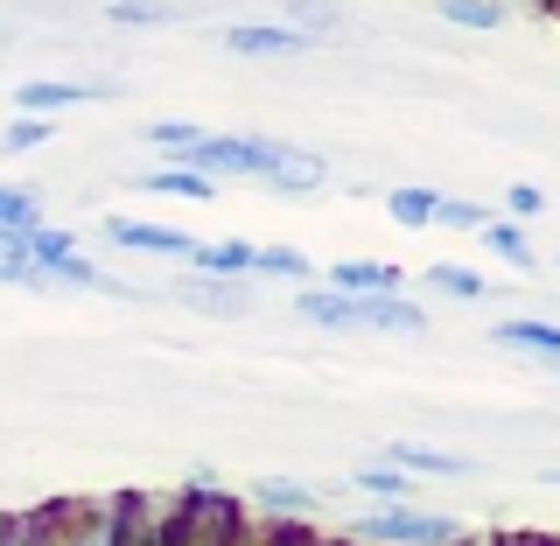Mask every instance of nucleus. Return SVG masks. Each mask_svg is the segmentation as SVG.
Returning a JSON list of instances; mask_svg holds the SVG:
<instances>
[{
  "label": "nucleus",
  "instance_id": "obj_18",
  "mask_svg": "<svg viewBox=\"0 0 560 546\" xmlns=\"http://www.w3.org/2000/svg\"><path fill=\"white\" fill-rule=\"evenodd\" d=\"M43 140H49V119L14 113V119H8V133H0V148H8V154H28V148H43Z\"/></svg>",
  "mask_w": 560,
  "mask_h": 546
},
{
  "label": "nucleus",
  "instance_id": "obj_10",
  "mask_svg": "<svg viewBox=\"0 0 560 546\" xmlns=\"http://www.w3.org/2000/svg\"><path fill=\"white\" fill-rule=\"evenodd\" d=\"M140 189H154V197H210L218 183H203V175H189V169H148Z\"/></svg>",
  "mask_w": 560,
  "mask_h": 546
},
{
  "label": "nucleus",
  "instance_id": "obj_14",
  "mask_svg": "<svg viewBox=\"0 0 560 546\" xmlns=\"http://www.w3.org/2000/svg\"><path fill=\"white\" fill-rule=\"evenodd\" d=\"M302 315L308 323H329V329H343V323H358V302H350V294H302Z\"/></svg>",
  "mask_w": 560,
  "mask_h": 546
},
{
  "label": "nucleus",
  "instance_id": "obj_11",
  "mask_svg": "<svg viewBox=\"0 0 560 546\" xmlns=\"http://www.w3.org/2000/svg\"><path fill=\"white\" fill-rule=\"evenodd\" d=\"M253 253H259V245H245V239H224V245H197L189 259H203L210 274H253Z\"/></svg>",
  "mask_w": 560,
  "mask_h": 546
},
{
  "label": "nucleus",
  "instance_id": "obj_15",
  "mask_svg": "<svg viewBox=\"0 0 560 546\" xmlns=\"http://www.w3.org/2000/svg\"><path fill=\"white\" fill-rule=\"evenodd\" d=\"M35 224H43V218H35V197H28V189H8V183H0V232H35Z\"/></svg>",
  "mask_w": 560,
  "mask_h": 546
},
{
  "label": "nucleus",
  "instance_id": "obj_19",
  "mask_svg": "<svg viewBox=\"0 0 560 546\" xmlns=\"http://www.w3.org/2000/svg\"><path fill=\"white\" fill-rule=\"evenodd\" d=\"M253 267H259V274H288V280H294V274H308V259L294 253V245H259Z\"/></svg>",
  "mask_w": 560,
  "mask_h": 546
},
{
  "label": "nucleus",
  "instance_id": "obj_21",
  "mask_svg": "<svg viewBox=\"0 0 560 546\" xmlns=\"http://www.w3.org/2000/svg\"><path fill=\"white\" fill-rule=\"evenodd\" d=\"M148 140H154V148H175V154H183V148H197V127H189V119H154V127H148Z\"/></svg>",
  "mask_w": 560,
  "mask_h": 546
},
{
  "label": "nucleus",
  "instance_id": "obj_16",
  "mask_svg": "<svg viewBox=\"0 0 560 546\" xmlns=\"http://www.w3.org/2000/svg\"><path fill=\"white\" fill-rule=\"evenodd\" d=\"M428 288L434 294H455V302H477V294H483V274H469V267H428Z\"/></svg>",
  "mask_w": 560,
  "mask_h": 546
},
{
  "label": "nucleus",
  "instance_id": "obj_24",
  "mask_svg": "<svg viewBox=\"0 0 560 546\" xmlns=\"http://www.w3.org/2000/svg\"><path fill=\"white\" fill-rule=\"evenodd\" d=\"M358 484H364V490H378V498H413L399 469H358Z\"/></svg>",
  "mask_w": 560,
  "mask_h": 546
},
{
  "label": "nucleus",
  "instance_id": "obj_28",
  "mask_svg": "<svg viewBox=\"0 0 560 546\" xmlns=\"http://www.w3.org/2000/svg\"><path fill=\"white\" fill-rule=\"evenodd\" d=\"M0 280H8V267H0Z\"/></svg>",
  "mask_w": 560,
  "mask_h": 546
},
{
  "label": "nucleus",
  "instance_id": "obj_7",
  "mask_svg": "<svg viewBox=\"0 0 560 546\" xmlns=\"http://www.w3.org/2000/svg\"><path fill=\"white\" fill-rule=\"evenodd\" d=\"M393 469H420V477H469V455H442L420 442H393Z\"/></svg>",
  "mask_w": 560,
  "mask_h": 546
},
{
  "label": "nucleus",
  "instance_id": "obj_6",
  "mask_svg": "<svg viewBox=\"0 0 560 546\" xmlns=\"http://www.w3.org/2000/svg\"><path fill=\"white\" fill-rule=\"evenodd\" d=\"M105 232H113V245H133V253H175V259H189L197 253V245H189L183 232H162V224H105Z\"/></svg>",
  "mask_w": 560,
  "mask_h": 546
},
{
  "label": "nucleus",
  "instance_id": "obj_17",
  "mask_svg": "<svg viewBox=\"0 0 560 546\" xmlns=\"http://www.w3.org/2000/svg\"><path fill=\"white\" fill-rule=\"evenodd\" d=\"M477 232L490 239V253H504L512 267H533V245H525V232H518V224H477Z\"/></svg>",
  "mask_w": 560,
  "mask_h": 546
},
{
  "label": "nucleus",
  "instance_id": "obj_8",
  "mask_svg": "<svg viewBox=\"0 0 560 546\" xmlns=\"http://www.w3.org/2000/svg\"><path fill=\"white\" fill-rule=\"evenodd\" d=\"M358 315H364V323H385V329H407V337H413V329H428V315H420L413 302H399V294H364Z\"/></svg>",
  "mask_w": 560,
  "mask_h": 546
},
{
  "label": "nucleus",
  "instance_id": "obj_29",
  "mask_svg": "<svg viewBox=\"0 0 560 546\" xmlns=\"http://www.w3.org/2000/svg\"><path fill=\"white\" fill-rule=\"evenodd\" d=\"M0 546H14V539H0Z\"/></svg>",
  "mask_w": 560,
  "mask_h": 546
},
{
  "label": "nucleus",
  "instance_id": "obj_25",
  "mask_svg": "<svg viewBox=\"0 0 560 546\" xmlns=\"http://www.w3.org/2000/svg\"><path fill=\"white\" fill-rule=\"evenodd\" d=\"M57 274L70 280V288H105V274H98V267H84L78 253H63V259H57Z\"/></svg>",
  "mask_w": 560,
  "mask_h": 546
},
{
  "label": "nucleus",
  "instance_id": "obj_9",
  "mask_svg": "<svg viewBox=\"0 0 560 546\" xmlns=\"http://www.w3.org/2000/svg\"><path fill=\"white\" fill-rule=\"evenodd\" d=\"M434 14H442V22H455V28H498V22H504L498 0H434Z\"/></svg>",
  "mask_w": 560,
  "mask_h": 546
},
{
  "label": "nucleus",
  "instance_id": "obj_4",
  "mask_svg": "<svg viewBox=\"0 0 560 546\" xmlns=\"http://www.w3.org/2000/svg\"><path fill=\"white\" fill-rule=\"evenodd\" d=\"M329 288L350 294V302H364V294H399V267H385V259H337V267H329Z\"/></svg>",
  "mask_w": 560,
  "mask_h": 546
},
{
  "label": "nucleus",
  "instance_id": "obj_5",
  "mask_svg": "<svg viewBox=\"0 0 560 546\" xmlns=\"http://www.w3.org/2000/svg\"><path fill=\"white\" fill-rule=\"evenodd\" d=\"M224 49H238V57H294L308 43L294 28H273V22H232L224 28Z\"/></svg>",
  "mask_w": 560,
  "mask_h": 546
},
{
  "label": "nucleus",
  "instance_id": "obj_3",
  "mask_svg": "<svg viewBox=\"0 0 560 546\" xmlns=\"http://www.w3.org/2000/svg\"><path fill=\"white\" fill-rule=\"evenodd\" d=\"M84 98H98L92 84H57V78H28V84H14V113H28V119H57L63 105H84Z\"/></svg>",
  "mask_w": 560,
  "mask_h": 546
},
{
  "label": "nucleus",
  "instance_id": "obj_26",
  "mask_svg": "<svg viewBox=\"0 0 560 546\" xmlns=\"http://www.w3.org/2000/svg\"><path fill=\"white\" fill-rule=\"evenodd\" d=\"M539 204H547V197H539V189H533V183H518V189H512V210H525V218H533V210H539Z\"/></svg>",
  "mask_w": 560,
  "mask_h": 546
},
{
  "label": "nucleus",
  "instance_id": "obj_20",
  "mask_svg": "<svg viewBox=\"0 0 560 546\" xmlns=\"http://www.w3.org/2000/svg\"><path fill=\"white\" fill-rule=\"evenodd\" d=\"M259 498H267L273 504V512H308V484H280V477H267V484H259Z\"/></svg>",
  "mask_w": 560,
  "mask_h": 546
},
{
  "label": "nucleus",
  "instance_id": "obj_13",
  "mask_svg": "<svg viewBox=\"0 0 560 546\" xmlns=\"http://www.w3.org/2000/svg\"><path fill=\"white\" fill-rule=\"evenodd\" d=\"M434 189H420V183H407V189H393V197H385V210H393L399 224H434Z\"/></svg>",
  "mask_w": 560,
  "mask_h": 546
},
{
  "label": "nucleus",
  "instance_id": "obj_27",
  "mask_svg": "<svg viewBox=\"0 0 560 546\" xmlns=\"http://www.w3.org/2000/svg\"><path fill=\"white\" fill-rule=\"evenodd\" d=\"M547 484H560V469H547Z\"/></svg>",
  "mask_w": 560,
  "mask_h": 546
},
{
  "label": "nucleus",
  "instance_id": "obj_2",
  "mask_svg": "<svg viewBox=\"0 0 560 546\" xmlns=\"http://www.w3.org/2000/svg\"><path fill=\"white\" fill-rule=\"evenodd\" d=\"M350 533H358V539H378V546H448V539H455V519H428V512L393 504V512L358 519Z\"/></svg>",
  "mask_w": 560,
  "mask_h": 546
},
{
  "label": "nucleus",
  "instance_id": "obj_30",
  "mask_svg": "<svg viewBox=\"0 0 560 546\" xmlns=\"http://www.w3.org/2000/svg\"><path fill=\"white\" fill-rule=\"evenodd\" d=\"M477 546H483V539H477Z\"/></svg>",
  "mask_w": 560,
  "mask_h": 546
},
{
  "label": "nucleus",
  "instance_id": "obj_1",
  "mask_svg": "<svg viewBox=\"0 0 560 546\" xmlns=\"http://www.w3.org/2000/svg\"><path fill=\"white\" fill-rule=\"evenodd\" d=\"M273 162H280V148L245 140V133H203L197 148H183V169L203 175V183H218V175H259V183H267Z\"/></svg>",
  "mask_w": 560,
  "mask_h": 546
},
{
  "label": "nucleus",
  "instance_id": "obj_23",
  "mask_svg": "<svg viewBox=\"0 0 560 546\" xmlns=\"http://www.w3.org/2000/svg\"><path fill=\"white\" fill-rule=\"evenodd\" d=\"M70 546H119V512H92V519H84V533L70 539Z\"/></svg>",
  "mask_w": 560,
  "mask_h": 546
},
{
  "label": "nucleus",
  "instance_id": "obj_22",
  "mask_svg": "<svg viewBox=\"0 0 560 546\" xmlns=\"http://www.w3.org/2000/svg\"><path fill=\"white\" fill-rule=\"evenodd\" d=\"M434 224H455V232H477V224H483V210H477V204H463V197H442V204H434Z\"/></svg>",
  "mask_w": 560,
  "mask_h": 546
},
{
  "label": "nucleus",
  "instance_id": "obj_12",
  "mask_svg": "<svg viewBox=\"0 0 560 546\" xmlns=\"http://www.w3.org/2000/svg\"><path fill=\"white\" fill-rule=\"evenodd\" d=\"M498 344L539 350V358H560V329L553 323H498Z\"/></svg>",
  "mask_w": 560,
  "mask_h": 546
}]
</instances>
